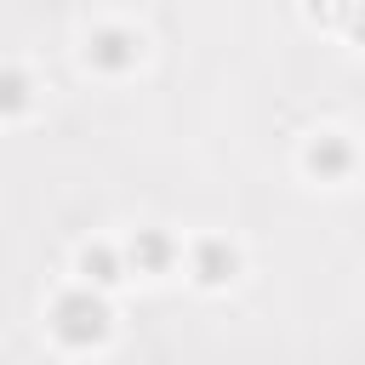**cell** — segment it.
Listing matches in <instances>:
<instances>
[{
    "instance_id": "cell-1",
    "label": "cell",
    "mask_w": 365,
    "mask_h": 365,
    "mask_svg": "<svg viewBox=\"0 0 365 365\" xmlns=\"http://www.w3.org/2000/svg\"><path fill=\"white\" fill-rule=\"evenodd\" d=\"M103 331V308L91 302H63V336H97Z\"/></svg>"
}]
</instances>
